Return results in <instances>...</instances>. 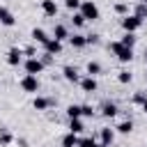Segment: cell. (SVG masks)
<instances>
[{
    "label": "cell",
    "instance_id": "1",
    "mask_svg": "<svg viewBox=\"0 0 147 147\" xmlns=\"http://www.w3.org/2000/svg\"><path fill=\"white\" fill-rule=\"evenodd\" d=\"M108 48L117 55V60H119V62H131V60H133V48L124 46L122 41H110V46H108Z\"/></svg>",
    "mask_w": 147,
    "mask_h": 147
},
{
    "label": "cell",
    "instance_id": "2",
    "mask_svg": "<svg viewBox=\"0 0 147 147\" xmlns=\"http://www.w3.org/2000/svg\"><path fill=\"white\" fill-rule=\"evenodd\" d=\"M80 14L85 16V21H96V18H99V7H96L92 0H83V5H80Z\"/></svg>",
    "mask_w": 147,
    "mask_h": 147
},
{
    "label": "cell",
    "instance_id": "3",
    "mask_svg": "<svg viewBox=\"0 0 147 147\" xmlns=\"http://www.w3.org/2000/svg\"><path fill=\"white\" fill-rule=\"evenodd\" d=\"M140 25H142V18H140V16H136V14H131V16L126 14V16L122 18V28H124L126 32H136Z\"/></svg>",
    "mask_w": 147,
    "mask_h": 147
},
{
    "label": "cell",
    "instance_id": "4",
    "mask_svg": "<svg viewBox=\"0 0 147 147\" xmlns=\"http://www.w3.org/2000/svg\"><path fill=\"white\" fill-rule=\"evenodd\" d=\"M44 62L39 60V57H28L25 60V74H32V76H37V74H41L44 71Z\"/></svg>",
    "mask_w": 147,
    "mask_h": 147
},
{
    "label": "cell",
    "instance_id": "5",
    "mask_svg": "<svg viewBox=\"0 0 147 147\" xmlns=\"http://www.w3.org/2000/svg\"><path fill=\"white\" fill-rule=\"evenodd\" d=\"M21 87H23L25 92L34 94V92L39 90V80H37V76H32V74H25V76L21 78Z\"/></svg>",
    "mask_w": 147,
    "mask_h": 147
},
{
    "label": "cell",
    "instance_id": "6",
    "mask_svg": "<svg viewBox=\"0 0 147 147\" xmlns=\"http://www.w3.org/2000/svg\"><path fill=\"white\" fill-rule=\"evenodd\" d=\"M21 60H23V51H21V48H9V51H7V64L18 67Z\"/></svg>",
    "mask_w": 147,
    "mask_h": 147
},
{
    "label": "cell",
    "instance_id": "7",
    "mask_svg": "<svg viewBox=\"0 0 147 147\" xmlns=\"http://www.w3.org/2000/svg\"><path fill=\"white\" fill-rule=\"evenodd\" d=\"M113 140H115V131H113V129H108V126H106V129H101L99 142H101L103 147H110V145H113Z\"/></svg>",
    "mask_w": 147,
    "mask_h": 147
},
{
    "label": "cell",
    "instance_id": "8",
    "mask_svg": "<svg viewBox=\"0 0 147 147\" xmlns=\"http://www.w3.org/2000/svg\"><path fill=\"white\" fill-rule=\"evenodd\" d=\"M44 51H46V53H51V55H60V53H62V41H57V39H53V37H51V39H48V44L44 46Z\"/></svg>",
    "mask_w": 147,
    "mask_h": 147
},
{
    "label": "cell",
    "instance_id": "9",
    "mask_svg": "<svg viewBox=\"0 0 147 147\" xmlns=\"http://www.w3.org/2000/svg\"><path fill=\"white\" fill-rule=\"evenodd\" d=\"M96 80H94V76H87V78H83L80 80V90L83 92H87V94H92V92H96Z\"/></svg>",
    "mask_w": 147,
    "mask_h": 147
},
{
    "label": "cell",
    "instance_id": "10",
    "mask_svg": "<svg viewBox=\"0 0 147 147\" xmlns=\"http://www.w3.org/2000/svg\"><path fill=\"white\" fill-rule=\"evenodd\" d=\"M0 23L2 25H7V28H11L14 23H16V18H14V14L7 9V7H0Z\"/></svg>",
    "mask_w": 147,
    "mask_h": 147
},
{
    "label": "cell",
    "instance_id": "11",
    "mask_svg": "<svg viewBox=\"0 0 147 147\" xmlns=\"http://www.w3.org/2000/svg\"><path fill=\"white\" fill-rule=\"evenodd\" d=\"M62 74H64V78H67L69 83H80V76H78V71H76V67H71V64H67V67L62 69Z\"/></svg>",
    "mask_w": 147,
    "mask_h": 147
},
{
    "label": "cell",
    "instance_id": "12",
    "mask_svg": "<svg viewBox=\"0 0 147 147\" xmlns=\"http://www.w3.org/2000/svg\"><path fill=\"white\" fill-rule=\"evenodd\" d=\"M41 11H44L46 16H55V14H57L55 0H41Z\"/></svg>",
    "mask_w": 147,
    "mask_h": 147
},
{
    "label": "cell",
    "instance_id": "13",
    "mask_svg": "<svg viewBox=\"0 0 147 147\" xmlns=\"http://www.w3.org/2000/svg\"><path fill=\"white\" fill-rule=\"evenodd\" d=\"M30 37H32V39H34V41H39V44H41V46H46V44H48V39H51V37H48V34H46V32H44V30H41V28H34V30H32V34H30Z\"/></svg>",
    "mask_w": 147,
    "mask_h": 147
},
{
    "label": "cell",
    "instance_id": "14",
    "mask_svg": "<svg viewBox=\"0 0 147 147\" xmlns=\"http://www.w3.org/2000/svg\"><path fill=\"white\" fill-rule=\"evenodd\" d=\"M78 140H80L78 133H71V131H69V133L62 138V147H78Z\"/></svg>",
    "mask_w": 147,
    "mask_h": 147
},
{
    "label": "cell",
    "instance_id": "15",
    "mask_svg": "<svg viewBox=\"0 0 147 147\" xmlns=\"http://www.w3.org/2000/svg\"><path fill=\"white\" fill-rule=\"evenodd\" d=\"M69 41L74 48H83V46H87V34H74V37H69Z\"/></svg>",
    "mask_w": 147,
    "mask_h": 147
},
{
    "label": "cell",
    "instance_id": "16",
    "mask_svg": "<svg viewBox=\"0 0 147 147\" xmlns=\"http://www.w3.org/2000/svg\"><path fill=\"white\" fill-rule=\"evenodd\" d=\"M67 117H69V119H76V117H83V106H76V103H71V106H67Z\"/></svg>",
    "mask_w": 147,
    "mask_h": 147
},
{
    "label": "cell",
    "instance_id": "17",
    "mask_svg": "<svg viewBox=\"0 0 147 147\" xmlns=\"http://www.w3.org/2000/svg\"><path fill=\"white\" fill-rule=\"evenodd\" d=\"M101 113H103V117H115V115H117V106L110 103V101H106V103L101 106Z\"/></svg>",
    "mask_w": 147,
    "mask_h": 147
},
{
    "label": "cell",
    "instance_id": "18",
    "mask_svg": "<svg viewBox=\"0 0 147 147\" xmlns=\"http://www.w3.org/2000/svg\"><path fill=\"white\" fill-rule=\"evenodd\" d=\"M67 37H69L67 28H64V25H55V30H53V39H57V41H64Z\"/></svg>",
    "mask_w": 147,
    "mask_h": 147
},
{
    "label": "cell",
    "instance_id": "19",
    "mask_svg": "<svg viewBox=\"0 0 147 147\" xmlns=\"http://www.w3.org/2000/svg\"><path fill=\"white\" fill-rule=\"evenodd\" d=\"M32 106H34V110H46V108L51 106V99H44V96H34Z\"/></svg>",
    "mask_w": 147,
    "mask_h": 147
},
{
    "label": "cell",
    "instance_id": "20",
    "mask_svg": "<svg viewBox=\"0 0 147 147\" xmlns=\"http://www.w3.org/2000/svg\"><path fill=\"white\" fill-rule=\"evenodd\" d=\"M69 131H71V133H83V131H85V126H83L80 117H76V119H69Z\"/></svg>",
    "mask_w": 147,
    "mask_h": 147
},
{
    "label": "cell",
    "instance_id": "21",
    "mask_svg": "<svg viewBox=\"0 0 147 147\" xmlns=\"http://www.w3.org/2000/svg\"><path fill=\"white\" fill-rule=\"evenodd\" d=\"M115 131H119V133H131V131H133V122H131V119H124V122H119V124L115 126Z\"/></svg>",
    "mask_w": 147,
    "mask_h": 147
},
{
    "label": "cell",
    "instance_id": "22",
    "mask_svg": "<svg viewBox=\"0 0 147 147\" xmlns=\"http://www.w3.org/2000/svg\"><path fill=\"white\" fill-rule=\"evenodd\" d=\"M11 142H14V136H11L7 129H2V131H0V145L7 147V145H11Z\"/></svg>",
    "mask_w": 147,
    "mask_h": 147
},
{
    "label": "cell",
    "instance_id": "23",
    "mask_svg": "<svg viewBox=\"0 0 147 147\" xmlns=\"http://www.w3.org/2000/svg\"><path fill=\"white\" fill-rule=\"evenodd\" d=\"M101 74V64L99 62H87V76H99Z\"/></svg>",
    "mask_w": 147,
    "mask_h": 147
},
{
    "label": "cell",
    "instance_id": "24",
    "mask_svg": "<svg viewBox=\"0 0 147 147\" xmlns=\"http://www.w3.org/2000/svg\"><path fill=\"white\" fill-rule=\"evenodd\" d=\"M78 147H103V145L96 142V140H92V138H80L78 140Z\"/></svg>",
    "mask_w": 147,
    "mask_h": 147
},
{
    "label": "cell",
    "instance_id": "25",
    "mask_svg": "<svg viewBox=\"0 0 147 147\" xmlns=\"http://www.w3.org/2000/svg\"><path fill=\"white\" fill-rule=\"evenodd\" d=\"M124 46H129V48H133V44H136V37H133V32H126L122 39H119Z\"/></svg>",
    "mask_w": 147,
    "mask_h": 147
},
{
    "label": "cell",
    "instance_id": "26",
    "mask_svg": "<svg viewBox=\"0 0 147 147\" xmlns=\"http://www.w3.org/2000/svg\"><path fill=\"white\" fill-rule=\"evenodd\" d=\"M131 78H133V76H131V71H126V69H124V71H119V76H117V80H119L122 85L131 83Z\"/></svg>",
    "mask_w": 147,
    "mask_h": 147
},
{
    "label": "cell",
    "instance_id": "27",
    "mask_svg": "<svg viewBox=\"0 0 147 147\" xmlns=\"http://www.w3.org/2000/svg\"><path fill=\"white\" fill-rule=\"evenodd\" d=\"M71 23H74L76 28H83V25H85V16H83L80 11H78V14H74V18H71Z\"/></svg>",
    "mask_w": 147,
    "mask_h": 147
},
{
    "label": "cell",
    "instance_id": "28",
    "mask_svg": "<svg viewBox=\"0 0 147 147\" xmlns=\"http://www.w3.org/2000/svg\"><path fill=\"white\" fill-rule=\"evenodd\" d=\"M64 5H67V9H71V11H76V9H80V0H64Z\"/></svg>",
    "mask_w": 147,
    "mask_h": 147
},
{
    "label": "cell",
    "instance_id": "29",
    "mask_svg": "<svg viewBox=\"0 0 147 147\" xmlns=\"http://www.w3.org/2000/svg\"><path fill=\"white\" fill-rule=\"evenodd\" d=\"M145 101H147V94H142V92H138V94L133 96V103H140V106H142Z\"/></svg>",
    "mask_w": 147,
    "mask_h": 147
},
{
    "label": "cell",
    "instance_id": "30",
    "mask_svg": "<svg viewBox=\"0 0 147 147\" xmlns=\"http://www.w3.org/2000/svg\"><path fill=\"white\" fill-rule=\"evenodd\" d=\"M126 9H129V7H126L124 2H117V5H115V11H117V14H126Z\"/></svg>",
    "mask_w": 147,
    "mask_h": 147
},
{
    "label": "cell",
    "instance_id": "31",
    "mask_svg": "<svg viewBox=\"0 0 147 147\" xmlns=\"http://www.w3.org/2000/svg\"><path fill=\"white\" fill-rule=\"evenodd\" d=\"M92 115H94L92 106H83V117H92Z\"/></svg>",
    "mask_w": 147,
    "mask_h": 147
},
{
    "label": "cell",
    "instance_id": "32",
    "mask_svg": "<svg viewBox=\"0 0 147 147\" xmlns=\"http://www.w3.org/2000/svg\"><path fill=\"white\" fill-rule=\"evenodd\" d=\"M87 44H99V34H87Z\"/></svg>",
    "mask_w": 147,
    "mask_h": 147
},
{
    "label": "cell",
    "instance_id": "33",
    "mask_svg": "<svg viewBox=\"0 0 147 147\" xmlns=\"http://www.w3.org/2000/svg\"><path fill=\"white\" fill-rule=\"evenodd\" d=\"M51 60H53V55H51V53H44V57H41V62H44V64H51Z\"/></svg>",
    "mask_w": 147,
    "mask_h": 147
},
{
    "label": "cell",
    "instance_id": "34",
    "mask_svg": "<svg viewBox=\"0 0 147 147\" xmlns=\"http://www.w3.org/2000/svg\"><path fill=\"white\" fill-rule=\"evenodd\" d=\"M25 55H30V57H37V55H34V48H32V46H30V48H25Z\"/></svg>",
    "mask_w": 147,
    "mask_h": 147
},
{
    "label": "cell",
    "instance_id": "35",
    "mask_svg": "<svg viewBox=\"0 0 147 147\" xmlns=\"http://www.w3.org/2000/svg\"><path fill=\"white\" fill-rule=\"evenodd\" d=\"M142 7H145V14H147V0H142Z\"/></svg>",
    "mask_w": 147,
    "mask_h": 147
},
{
    "label": "cell",
    "instance_id": "36",
    "mask_svg": "<svg viewBox=\"0 0 147 147\" xmlns=\"http://www.w3.org/2000/svg\"><path fill=\"white\" fill-rule=\"evenodd\" d=\"M142 110H145V115H147V101H145V103H142Z\"/></svg>",
    "mask_w": 147,
    "mask_h": 147
},
{
    "label": "cell",
    "instance_id": "37",
    "mask_svg": "<svg viewBox=\"0 0 147 147\" xmlns=\"http://www.w3.org/2000/svg\"><path fill=\"white\" fill-rule=\"evenodd\" d=\"M145 57H147V48H145Z\"/></svg>",
    "mask_w": 147,
    "mask_h": 147
}]
</instances>
